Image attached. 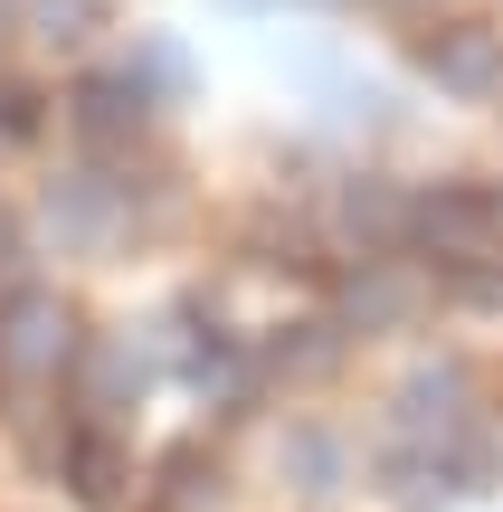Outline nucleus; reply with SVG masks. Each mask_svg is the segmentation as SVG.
I'll use <instances>...</instances> for the list:
<instances>
[{
  "mask_svg": "<svg viewBox=\"0 0 503 512\" xmlns=\"http://www.w3.org/2000/svg\"><path fill=\"white\" fill-rule=\"evenodd\" d=\"M76 351H86V332H76V313L57 304L48 285H10L0 294V380L10 389H57L76 370Z\"/></svg>",
  "mask_w": 503,
  "mask_h": 512,
  "instance_id": "obj_1",
  "label": "nucleus"
},
{
  "mask_svg": "<svg viewBox=\"0 0 503 512\" xmlns=\"http://www.w3.org/2000/svg\"><path fill=\"white\" fill-rule=\"evenodd\" d=\"M418 76H428L437 95H466V105H485V95H503V29H485V19H437L418 29Z\"/></svg>",
  "mask_w": 503,
  "mask_h": 512,
  "instance_id": "obj_2",
  "label": "nucleus"
},
{
  "mask_svg": "<svg viewBox=\"0 0 503 512\" xmlns=\"http://www.w3.org/2000/svg\"><path fill=\"white\" fill-rule=\"evenodd\" d=\"M409 247L437 256V266H466V256H494V200L475 181H437V190H409Z\"/></svg>",
  "mask_w": 503,
  "mask_h": 512,
  "instance_id": "obj_3",
  "label": "nucleus"
},
{
  "mask_svg": "<svg viewBox=\"0 0 503 512\" xmlns=\"http://www.w3.org/2000/svg\"><path fill=\"white\" fill-rule=\"evenodd\" d=\"M475 427V370L466 361H428L399 389V437L409 446H456Z\"/></svg>",
  "mask_w": 503,
  "mask_h": 512,
  "instance_id": "obj_4",
  "label": "nucleus"
},
{
  "mask_svg": "<svg viewBox=\"0 0 503 512\" xmlns=\"http://www.w3.org/2000/svg\"><path fill=\"white\" fill-rule=\"evenodd\" d=\"M67 124L86 133L95 152H124L133 133L152 124V86L133 67H95V76H76V86H67Z\"/></svg>",
  "mask_w": 503,
  "mask_h": 512,
  "instance_id": "obj_5",
  "label": "nucleus"
},
{
  "mask_svg": "<svg viewBox=\"0 0 503 512\" xmlns=\"http://www.w3.org/2000/svg\"><path fill=\"white\" fill-rule=\"evenodd\" d=\"M333 238L352 247V256H399V247H409V190L380 181V171L342 181V200H333Z\"/></svg>",
  "mask_w": 503,
  "mask_h": 512,
  "instance_id": "obj_6",
  "label": "nucleus"
},
{
  "mask_svg": "<svg viewBox=\"0 0 503 512\" xmlns=\"http://www.w3.org/2000/svg\"><path fill=\"white\" fill-rule=\"evenodd\" d=\"M428 313V275H409L399 256H361V275L342 285V323L352 332H399Z\"/></svg>",
  "mask_w": 503,
  "mask_h": 512,
  "instance_id": "obj_7",
  "label": "nucleus"
},
{
  "mask_svg": "<svg viewBox=\"0 0 503 512\" xmlns=\"http://www.w3.org/2000/svg\"><path fill=\"white\" fill-rule=\"evenodd\" d=\"M57 475H67V494H76V503H95V512H124V494H133V456L105 437V427H76Z\"/></svg>",
  "mask_w": 503,
  "mask_h": 512,
  "instance_id": "obj_8",
  "label": "nucleus"
},
{
  "mask_svg": "<svg viewBox=\"0 0 503 512\" xmlns=\"http://www.w3.org/2000/svg\"><path fill=\"white\" fill-rule=\"evenodd\" d=\"M114 209H124V181H105V171H76V181L48 190V228L67 247H105L114 238Z\"/></svg>",
  "mask_w": 503,
  "mask_h": 512,
  "instance_id": "obj_9",
  "label": "nucleus"
},
{
  "mask_svg": "<svg viewBox=\"0 0 503 512\" xmlns=\"http://www.w3.org/2000/svg\"><path fill=\"white\" fill-rule=\"evenodd\" d=\"M342 342H352V323H285L276 342L257 351V370H266V380H333Z\"/></svg>",
  "mask_w": 503,
  "mask_h": 512,
  "instance_id": "obj_10",
  "label": "nucleus"
},
{
  "mask_svg": "<svg viewBox=\"0 0 503 512\" xmlns=\"http://www.w3.org/2000/svg\"><path fill=\"white\" fill-rule=\"evenodd\" d=\"M380 484H390V503L428 512V503H447V494H456V465H447V446H399V456L380 465Z\"/></svg>",
  "mask_w": 503,
  "mask_h": 512,
  "instance_id": "obj_11",
  "label": "nucleus"
},
{
  "mask_svg": "<svg viewBox=\"0 0 503 512\" xmlns=\"http://www.w3.org/2000/svg\"><path fill=\"white\" fill-rule=\"evenodd\" d=\"M219 503V456L209 446H171L162 456V512H200Z\"/></svg>",
  "mask_w": 503,
  "mask_h": 512,
  "instance_id": "obj_12",
  "label": "nucleus"
},
{
  "mask_svg": "<svg viewBox=\"0 0 503 512\" xmlns=\"http://www.w3.org/2000/svg\"><path fill=\"white\" fill-rule=\"evenodd\" d=\"M124 389H143V361H133L124 342H105V351H76V399H86V408H114Z\"/></svg>",
  "mask_w": 503,
  "mask_h": 512,
  "instance_id": "obj_13",
  "label": "nucleus"
},
{
  "mask_svg": "<svg viewBox=\"0 0 503 512\" xmlns=\"http://www.w3.org/2000/svg\"><path fill=\"white\" fill-rule=\"evenodd\" d=\"M285 475H295L304 494H333V484H342V437H323V427H295V437H285Z\"/></svg>",
  "mask_w": 503,
  "mask_h": 512,
  "instance_id": "obj_14",
  "label": "nucleus"
},
{
  "mask_svg": "<svg viewBox=\"0 0 503 512\" xmlns=\"http://www.w3.org/2000/svg\"><path fill=\"white\" fill-rule=\"evenodd\" d=\"M247 247H257V266H285V275H323V256H314V238H304L295 219H257V228H247Z\"/></svg>",
  "mask_w": 503,
  "mask_h": 512,
  "instance_id": "obj_15",
  "label": "nucleus"
},
{
  "mask_svg": "<svg viewBox=\"0 0 503 512\" xmlns=\"http://www.w3.org/2000/svg\"><path fill=\"white\" fill-rule=\"evenodd\" d=\"M447 294L475 304V313H503V266L494 256H466V266H447Z\"/></svg>",
  "mask_w": 503,
  "mask_h": 512,
  "instance_id": "obj_16",
  "label": "nucleus"
},
{
  "mask_svg": "<svg viewBox=\"0 0 503 512\" xmlns=\"http://www.w3.org/2000/svg\"><path fill=\"white\" fill-rule=\"evenodd\" d=\"M38 133V86H10L0 76V143H29Z\"/></svg>",
  "mask_w": 503,
  "mask_h": 512,
  "instance_id": "obj_17",
  "label": "nucleus"
},
{
  "mask_svg": "<svg viewBox=\"0 0 503 512\" xmlns=\"http://www.w3.org/2000/svg\"><path fill=\"white\" fill-rule=\"evenodd\" d=\"M38 19H48V38H86L95 29V0H38Z\"/></svg>",
  "mask_w": 503,
  "mask_h": 512,
  "instance_id": "obj_18",
  "label": "nucleus"
},
{
  "mask_svg": "<svg viewBox=\"0 0 503 512\" xmlns=\"http://www.w3.org/2000/svg\"><path fill=\"white\" fill-rule=\"evenodd\" d=\"M133 76H152V86H181V48H171V38H152V48H143V67H133Z\"/></svg>",
  "mask_w": 503,
  "mask_h": 512,
  "instance_id": "obj_19",
  "label": "nucleus"
},
{
  "mask_svg": "<svg viewBox=\"0 0 503 512\" xmlns=\"http://www.w3.org/2000/svg\"><path fill=\"white\" fill-rule=\"evenodd\" d=\"M380 10H399V19H418V10H437V0H380Z\"/></svg>",
  "mask_w": 503,
  "mask_h": 512,
  "instance_id": "obj_20",
  "label": "nucleus"
},
{
  "mask_svg": "<svg viewBox=\"0 0 503 512\" xmlns=\"http://www.w3.org/2000/svg\"><path fill=\"white\" fill-rule=\"evenodd\" d=\"M485 200H494V238H503V190H485Z\"/></svg>",
  "mask_w": 503,
  "mask_h": 512,
  "instance_id": "obj_21",
  "label": "nucleus"
},
{
  "mask_svg": "<svg viewBox=\"0 0 503 512\" xmlns=\"http://www.w3.org/2000/svg\"><path fill=\"white\" fill-rule=\"evenodd\" d=\"M0 38H10V0H0Z\"/></svg>",
  "mask_w": 503,
  "mask_h": 512,
  "instance_id": "obj_22",
  "label": "nucleus"
}]
</instances>
